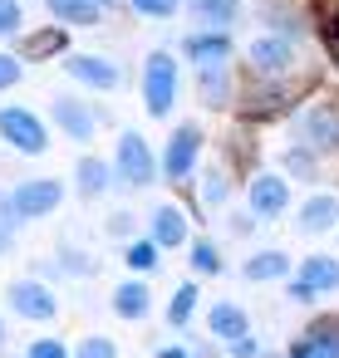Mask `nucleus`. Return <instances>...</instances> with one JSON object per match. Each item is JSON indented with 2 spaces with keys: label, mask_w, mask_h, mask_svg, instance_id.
I'll return each instance as SVG.
<instances>
[{
  "label": "nucleus",
  "mask_w": 339,
  "mask_h": 358,
  "mask_svg": "<svg viewBox=\"0 0 339 358\" xmlns=\"http://www.w3.org/2000/svg\"><path fill=\"white\" fill-rule=\"evenodd\" d=\"M172 99H177V59L167 50H153L148 64H143V103H148L153 118H167Z\"/></svg>",
  "instance_id": "obj_1"
},
{
  "label": "nucleus",
  "mask_w": 339,
  "mask_h": 358,
  "mask_svg": "<svg viewBox=\"0 0 339 358\" xmlns=\"http://www.w3.org/2000/svg\"><path fill=\"white\" fill-rule=\"evenodd\" d=\"M295 133H300V143H305L314 157L339 152V103H310V108L300 113Z\"/></svg>",
  "instance_id": "obj_2"
},
{
  "label": "nucleus",
  "mask_w": 339,
  "mask_h": 358,
  "mask_svg": "<svg viewBox=\"0 0 339 358\" xmlns=\"http://www.w3.org/2000/svg\"><path fill=\"white\" fill-rule=\"evenodd\" d=\"M246 59H251L256 79H285L295 69V40L290 35H256Z\"/></svg>",
  "instance_id": "obj_3"
},
{
  "label": "nucleus",
  "mask_w": 339,
  "mask_h": 358,
  "mask_svg": "<svg viewBox=\"0 0 339 358\" xmlns=\"http://www.w3.org/2000/svg\"><path fill=\"white\" fill-rule=\"evenodd\" d=\"M197 157H202V128L197 123H182L172 128L167 148H162V177L167 182H187L197 172Z\"/></svg>",
  "instance_id": "obj_4"
},
{
  "label": "nucleus",
  "mask_w": 339,
  "mask_h": 358,
  "mask_svg": "<svg viewBox=\"0 0 339 358\" xmlns=\"http://www.w3.org/2000/svg\"><path fill=\"white\" fill-rule=\"evenodd\" d=\"M60 201H64V182H55V177H35V182H20V187L11 192V216H20V221H40V216H50Z\"/></svg>",
  "instance_id": "obj_5"
},
{
  "label": "nucleus",
  "mask_w": 339,
  "mask_h": 358,
  "mask_svg": "<svg viewBox=\"0 0 339 358\" xmlns=\"http://www.w3.org/2000/svg\"><path fill=\"white\" fill-rule=\"evenodd\" d=\"M113 172L128 182V187H153V177L162 172V162H153V148L143 143V133H123L118 138V162Z\"/></svg>",
  "instance_id": "obj_6"
},
{
  "label": "nucleus",
  "mask_w": 339,
  "mask_h": 358,
  "mask_svg": "<svg viewBox=\"0 0 339 358\" xmlns=\"http://www.w3.org/2000/svg\"><path fill=\"white\" fill-rule=\"evenodd\" d=\"M0 138H6L11 148H20L25 157H40V152L50 148L45 123H40L30 108H0Z\"/></svg>",
  "instance_id": "obj_7"
},
{
  "label": "nucleus",
  "mask_w": 339,
  "mask_h": 358,
  "mask_svg": "<svg viewBox=\"0 0 339 358\" xmlns=\"http://www.w3.org/2000/svg\"><path fill=\"white\" fill-rule=\"evenodd\" d=\"M329 289H339V260L334 255H310L305 265H300V275L290 280V299H314V294H329Z\"/></svg>",
  "instance_id": "obj_8"
},
{
  "label": "nucleus",
  "mask_w": 339,
  "mask_h": 358,
  "mask_svg": "<svg viewBox=\"0 0 339 358\" xmlns=\"http://www.w3.org/2000/svg\"><path fill=\"white\" fill-rule=\"evenodd\" d=\"M290 358H339V314L314 319V324L290 343Z\"/></svg>",
  "instance_id": "obj_9"
},
{
  "label": "nucleus",
  "mask_w": 339,
  "mask_h": 358,
  "mask_svg": "<svg viewBox=\"0 0 339 358\" xmlns=\"http://www.w3.org/2000/svg\"><path fill=\"white\" fill-rule=\"evenodd\" d=\"M246 201H251V216L275 221V216L290 206V187H285V177H275V172H261V177H251Z\"/></svg>",
  "instance_id": "obj_10"
},
{
  "label": "nucleus",
  "mask_w": 339,
  "mask_h": 358,
  "mask_svg": "<svg viewBox=\"0 0 339 358\" xmlns=\"http://www.w3.org/2000/svg\"><path fill=\"white\" fill-rule=\"evenodd\" d=\"M11 304H15L20 319H35V324H50V319L60 314L55 294H50L40 280H15V285H11Z\"/></svg>",
  "instance_id": "obj_11"
},
{
  "label": "nucleus",
  "mask_w": 339,
  "mask_h": 358,
  "mask_svg": "<svg viewBox=\"0 0 339 358\" xmlns=\"http://www.w3.org/2000/svg\"><path fill=\"white\" fill-rule=\"evenodd\" d=\"M64 74L79 79V84H89V89H118V84H123L118 64L104 59V55H69V59H64Z\"/></svg>",
  "instance_id": "obj_12"
},
{
  "label": "nucleus",
  "mask_w": 339,
  "mask_h": 358,
  "mask_svg": "<svg viewBox=\"0 0 339 358\" xmlns=\"http://www.w3.org/2000/svg\"><path fill=\"white\" fill-rule=\"evenodd\" d=\"M182 55L202 69V64H226L231 59V35L226 30H207V35H192L187 45H182Z\"/></svg>",
  "instance_id": "obj_13"
},
{
  "label": "nucleus",
  "mask_w": 339,
  "mask_h": 358,
  "mask_svg": "<svg viewBox=\"0 0 339 358\" xmlns=\"http://www.w3.org/2000/svg\"><path fill=\"white\" fill-rule=\"evenodd\" d=\"M300 89H305V84H275V89H251V94H246V118H270V113H280L285 103H295V99H300Z\"/></svg>",
  "instance_id": "obj_14"
},
{
  "label": "nucleus",
  "mask_w": 339,
  "mask_h": 358,
  "mask_svg": "<svg viewBox=\"0 0 339 358\" xmlns=\"http://www.w3.org/2000/svg\"><path fill=\"white\" fill-rule=\"evenodd\" d=\"M55 123H60L64 138H74V143H89V138H94V113H89V103H79V99H60V103H55Z\"/></svg>",
  "instance_id": "obj_15"
},
{
  "label": "nucleus",
  "mask_w": 339,
  "mask_h": 358,
  "mask_svg": "<svg viewBox=\"0 0 339 358\" xmlns=\"http://www.w3.org/2000/svg\"><path fill=\"white\" fill-rule=\"evenodd\" d=\"M339 226V196H310V201H300V231H310V236H319V231H334Z\"/></svg>",
  "instance_id": "obj_16"
},
{
  "label": "nucleus",
  "mask_w": 339,
  "mask_h": 358,
  "mask_svg": "<svg viewBox=\"0 0 339 358\" xmlns=\"http://www.w3.org/2000/svg\"><path fill=\"white\" fill-rule=\"evenodd\" d=\"M197 79H202V103L207 108H226L231 103V69L226 64H202Z\"/></svg>",
  "instance_id": "obj_17"
},
{
  "label": "nucleus",
  "mask_w": 339,
  "mask_h": 358,
  "mask_svg": "<svg viewBox=\"0 0 339 358\" xmlns=\"http://www.w3.org/2000/svg\"><path fill=\"white\" fill-rule=\"evenodd\" d=\"M113 177H118V172H113L104 157H79V167H74V187H79V196H99V192H109Z\"/></svg>",
  "instance_id": "obj_18"
},
{
  "label": "nucleus",
  "mask_w": 339,
  "mask_h": 358,
  "mask_svg": "<svg viewBox=\"0 0 339 358\" xmlns=\"http://www.w3.org/2000/svg\"><path fill=\"white\" fill-rule=\"evenodd\" d=\"M148 285L143 280H128V285H118L113 289V314L118 319H128V324H138V319H148Z\"/></svg>",
  "instance_id": "obj_19"
},
{
  "label": "nucleus",
  "mask_w": 339,
  "mask_h": 358,
  "mask_svg": "<svg viewBox=\"0 0 339 358\" xmlns=\"http://www.w3.org/2000/svg\"><path fill=\"white\" fill-rule=\"evenodd\" d=\"M241 275H246L251 285H270V280H285V275H290V260H285L280 250H261V255H251V260L241 265Z\"/></svg>",
  "instance_id": "obj_20"
},
{
  "label": "nucleus",
  "mask_w": 339,
  "mask_h": 358,
  "mask_svg": "<svg viewBox=\"0 0 339 358\" xmlns=\"http://www.w3.org/2000/svg\"><path fill=\"white\" fill-rule=\"evenodd\" d=\"M207 324H212V334H216V338H226V343H231V338H241V334L251 329V324H246V309H241V304H231V299L212 304Z\"/></svg>",
  "instance_id": "obj_21"
},
{
  "label": "nucleus",
  "mask_w": 339,
  "mask_h": 358,
  "mask_svg": "<svg viewBox=\"0 0 339 358\" xmlns=\"http://www.w3.org/2000/svg\"><path fill=\"white\" fill-rule=\"evenodd\" d=\"M153 241H158V245H182V241H187V216L162 201V206L153 211Z\"/></svg>",
  "instance_id": "obj_22"
},
{
  "label": "nucleus",
  "mask_w": 339,
  "mask_h": 358,
  "mask_svg": "<svg viewBox=\"0 0 339 358\" xmlns=\"http://www.w3.org/2000/svg\"><path fill=\"white\" fill-rule=\"evenodd\" d=\"M45 6L64 20V25H99V15H104V6H94V0H45Z\"/></svg>",
  "instance_id": "obj_23"
},
{
  "label": "nucleus",
  "mask_w": 339,
  "mask_h": 358,
  "mask_svg": "<svg viewBox=\"0 0 339 358\" xmlns=\"http://www.w3.org/2000/svg\"><path fill=\"white\" fill-rule=\"evenodd\" d=\"M69 45V30H40V35H25V59H50Z\"/></svg>",
  "instance_id": "obj_24"
},
{
  "label": "nucleus",
  "mask_w": 339,
  "mask_h": 358,
  "mask_svg": "<svg viewBox=\"0 0 339 358\" xmlns=\"http://www.w3.org/2000/svg\"><path fill=\"white\" fill-rule=\"evenodd\" d=\"M236 10H241V0H197V15H202L212 30H226V25L236 20Z\"/></svg>",
  "instance_id": "obj_25"
},
{
  "label": "nucleus",
  "mask_w": 339,
  "mask_h": 358,
  "mask_svg": "<svg viewBox=\"0 0 339 358\" xmlns=\"http://www.w3.org/2000/svg\"><path fill=\"white\" fill-rule=\"evenodd\" d=\"M158 250H162V245H158L153 236H148V241H133V245H128V270H138V275H143V270H158Z\"/></svg>",
  "instance_id": "obj_26"
},
{
  "label": "nucleus",
  "mask_w": 339,
  "mask_h": 358,
  "mask_svg": "<svg viewBox=\"0 0 339 358\" xmlns=\"http://www.w3.org/2000/svg\"><path fill=\"white\" fill-rule=\"evenodd\" d=\"M192 309H197V285H182L177 294H172V304H167V324H187L192 319Z\"/></svg>",
  "instance_id": "obj_27"
},
{
  "label": "nucleus",
  "mask_w": 339,
  "mask_h": 358,
  "mask_svg": "<svg viewBox=\"0 0 339 358\" xmlns=\"http://www.w3.org/2000/svg\"><path fill=\"white\" fill-rule=\"evenodd\" d=\"M226 196H231L226 172H221V167H212V172L202 177V201H207V206H226Z\"/></svg>",
  "instance_id": "obj_28"
},
{
  "label": "nucleus",
  "mask_w": 339,
  "mask_h": 358,
  "mask_svg": "<svg viewBox=\"0 0 339 358\" xmlns=\"http://www.w3.org/2000/svg\"><path fill=\"white\" fill-rule=\"evenodd\" d=\"M192 270H197V275H221V255H216L212 241H197V245H192Z\"/></svg>",
  "instance_id": "obj_29"
},
{
  "label": "nucleus",
  "mask_w": 339,
  "mask_h": 358,
  "mask_svg": "<svg viewBox=\"0 0 339 358\" xmlns=\"http://www.w3.org/2000/svg\"><path fill=\"white\" fill-rule=\"evenodd\" d=\"M20 25H25V10H20V0H0V40L20 35Z\"/></svg>",
  "instance_id": "obj_30"
},
{
  "label": "nucleus",
  "mask_w": 339,
  "mask_h": 358,
  "mask_svg": "<svg viewBox=\"0 0 339 358\" xmlns=\"http://www.w3.org/2000/svg\"><path fill=\"white\" fill-rule=\"evenodd\" d=\"M128 6H133L143 20H167V15H177V0H128Z\"/></svg>",
  "instance_id": "obj_31"
},
{
  "label": "nucleus",
  "mask_w": 339,
  "mask_h": 358,
  "mask_svg": "<svg viewBox=\"0 0 339 358\" xmlns=\"http://www.w3.org/2000/svg\"><path fill=\"white\" fill-rule=\"evenodd\" d=\"M25 358H74V353L64 348V338H35L25 348Z\"/></svg>",
  "instance_id": "obj_32"
},
{
  "label": "nucleus",
  "mask_w": 339,
  "mask_h": 358,
  "mask_svg": "<svg viewBox=\"0 0 339 358\" xmlns=\"http://www.w3.org/2000/svg\"><path fill=\"white\" fill-rule=\"evenodd\" d=\"M74 358H118V343L113 338H84Z\"/></svg>",
  "instance_id": "obj_33"
},
{
  "label": "nucleus",
  "mask_w": 339,
  "mask_h": 358,
  "mask_svg": "<svg viewBox=\"0 0 339 358\" xmlns=\"http://www.w3.org/2000/svg\"><path fill=\"white\" fill-rule=\"evenodd\" d=\"M20 74H25V69H20V59L0 50V89H15V84H20Z\"/></svg>",
  "instance_id": "obj_34"
},
{
  "label": "nucleus",
  "mask_w": 339,
  "mask_h": 358,
  "mask_svg": "<svg viewBox=\"0 0 339 358\" xmlns=\"http://www.w3.org/2000/svg\"><path fill=\"white\" fill-rule=\"evenodd\" d=\"M285 167H290L295 177H314V152H310V148H305V152L295 148V152H285Z\"/></svg>",
  "instance_id": "obj_35"
},
{
  "label": "nucleus",
  "mask_w": 339,
  "mask_h": 358,
  "mask_svg": "<svg viewBox=\"0 0 339 358\" xmlns=\"http://www.w3.org/2000/svg\"><path fill=\"white\" fill-rule=\"evenodd\" d=\"M231 353H236V358H265V353H261V343H256L251 334H241V338H231Z\"/></svg>",
  "instance_id": "obj_36"
},
{
  "label": "nucleus",
  "mask_w": 339,
  "mask_h": 358,
  "mask_svg": "<svg viewBox=\"0 0 339 358\" xmlns=\"http://www.w3.org/2000/svg\"><path fill=\"white\" fill-rule=\"evenodd\" d=\"M324 40H329V55L339 59V15H329V20H324Z\"/></svg>",
  "instance_id": "obj_37"
},
{
  "label": "nucleus",
  "mask_w": 339,
  "mask_h": 358,
  "mask_svg": "<svg viewBox=\"0 0 339 358\" xmlns=\"http://www.w3.org/2000/svg\"><path fill=\"white\" fill-rule=\"evenodd\" d=\"M64 265H69V270H74V275H89V260H84V255H79V250H64Z\"/></svg>",
  "instance_id": "obj_38"
},
{
  "label": "nucleus",
  "mask_w": 339,
  "mask_h": 358,
  "mask_svg": "<svg viewBox=\"0 0 339 358\" xmlns=\"http://www.w3.org/2000/svg\"><path fill=\"white\" fill-rule=\"evenodd\" d=\"M109 231H113V236H128V231H133V221H128V216H113V221H109Z\"/></svg>",
  "instance_id": "obj_39"
},
{
  "label": "nucleus",
  "mask_w": 339,
  "mask_h": 358,
  "mask_svg": "<svg viewBox=\"0 0 339 358\" xmlns=\"http://www.w3.org/2000/svg\"><path fill=\"white\" fill-rule=\"evenodd\" d=\"M11 245H15V231H11V226H6V221H0V255H6V250H11Z\"/></svg>",
  "instance_id": "obj_40"
},
{
  "label": "nucleus",
  "mask_w": 339,
  "mask_h": 358,
  "mask_svg": "<svg viewBox=\"0 0 339 358\" xmlns=\"http://www.w3.org/2000/svg\"><path fill=\"white\" fill-rule=\"evenodd\" d=\"M158 358H192V353H187V348H162Z\"/></svg>",
  "instance_id": "obj_41"
},
{
  "label": "nucleus",
  "mask_w": 339,
  "mask_h": 358,
  "mask_svg": "<svg viewBox=\"0 0 339 358\" xmlns=\"http://www.w3.org/2000/svg\"><path fill=\"white\" fill-rule=\"evenodd\" d=\"M0 343H6V319H0Z\"/></svg>",
  "instance_id": "obj_42"
},
{
  "label": "nucleus",
  "mask_w": 339,
  "mask_h": 358,
  "mask_svg": "<svg viewBox=\"0 0 339 358\" xmlns=\"http://www.w3.org/2000/svg\"><path fill=\"white\" fill-rule=\"evenodd\" d=\"M94 6H104V10H109V6H113V0H94Z\"/></svg>",
  "instance_id": "obj_43"
}]
</instances>
